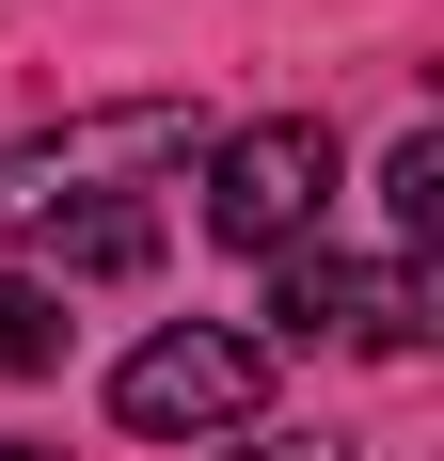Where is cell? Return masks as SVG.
<instances>
[{
  "instance_id": "1",
  "label": "cell",
  "mask_w": 444,
  "mask_h": 461,
  "mask_svg": "<svg viewBox=\"0 0 444 461\" xmlns=\"http://www.w3.org/2000/svg\"><path fill=\"white\" fill-rule=\"evenodd\" d=\"M207 128L175 95H128V112H80V128H32L0 143V239H48V223H95V207H143V176H191Z\"/></svg>"
},
{
  "instance_id": "7",
  "label": "cell",
  "mask_w": 444,
  "mask_h": 461,
  "mask_svg": "<svg viewBox=\"0 0 444 461\" xmlns=\"http://www.w3.org/2000/svg\"><path fill=\"white\" fill-rule=\"evenodd\" d=\"M381 191H397V255H413V239H429V223H444V143H429V128H413V143H397V159H381Z\"/></svg>"
},
{
  "instance_id": "3",
  "label": "cell",
  "mask_w": 444,
  "mask_h": 461,
  "mask_svg": "<svg viewBox=\"0 0 444 461\" xmlns=\"http://www.w3.org/2000/svg\"><path fill=\"white\" fill-rule=\"evenodd\" d=\"M111 414H128L143 446H238V429L270 414V350L222 334V319H175V334H143L128 366H111Z\"/></svg>"
},
{
  "instance_id": "6",
  "label": "cell",
  "mask_w": 444,
  "mask_h": 461,
  "mask_svg": "<svg viewBox=\"0 0 444 461\" xmlns=\"http://www.w3.org/2000/svg\"><path fill=\"white\" fill-rule=\"evenodd\" d=\"M32 366H64V303L32 271H0V382H32Z\"/></svg>"
},
{
  "instance_id": "4",
  "label": "cell",
  "mask_w": 444,
  "mask_h": 461,
  "mask_svg": "<svg viewBox=\"0 0 444 461\" xmlns=\"http://www.w3.org/2000/svg\"><path fill=\"white\" fill-rule=\"evenodd\" d=\"M270 319L333 334V350H429V271L413 255H333V239H302V255H270Z\"/></svg>"
},
{
  "instance_id": "2",
  "label": "cell",
  "mask_w": 444,
  "mask_h": 461,
  "mask_svg": "<svg viewBox=\"0 0 444 461\" xmlns=\"http://www.w3.org/2000/svg\"><path fill=\"white\" fill-rule=\"evenodd\" d=\"M191 176H207V239L222 255H302L317 207H333V128H317V112H254V128H222Z\"/></svg>"
},
{
  "instance_id": "8",
  "label": "cell",
  "mask_w": 444,
  "mask_h": 461,
  "mask_svg": "<svg viewBox=\"0 0 444 461\" xmlns=\"http://www.w3.org/2000/svg\"><path fill=\"white\" fill-rule=\"evenodd\" d=\"M0 461H64V446H32V429H0Z\"/></svg>"
},
{
  "instance_id": "5",
  "label": "cell",
  "mask_w": 444,
  "mask_h": 461,
  "mask_svg": "<svg viewBox=\"0 0 444 461\" xmlns=\"http://www.w3.org/2000/svg\"><path fill=\"white\" fill-rule=\"evenodd\" d=\"M159 255V207H95V223H48V255H32V286L64 303L80 271H143Z\"/></svg>"
}]
</instances>
